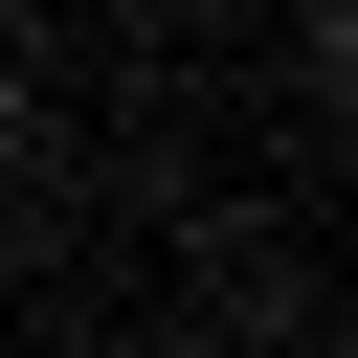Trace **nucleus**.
Masks as SVG:
<instances>
[{
  "instance_id": "f257e3e1",
  "label": "nucleus",
  "mask_w": 358,
  "mask_h": 358,
  "mask_svg": "<svg viewBox=\"0 0 358 358\" xmlns=\"http://www.w3.org/2000/svg\"><path fill=\"white\" fill-rule=\"evenodd\" d=\"M22 157H45V90H22V67H0V179H22Z\"/></svg>"
}]
</instances>
